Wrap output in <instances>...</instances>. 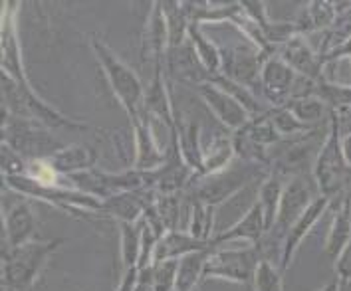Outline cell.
<instances>
[{
    "instance_id": "obj_38",
    "label": "cell",
    "mask_w": 351,
    "mask_h": 291,
    "mask_svg": "<svg viewBox=\"0 0 351 291\" xmlns=\"http://www.w3.org/2000/svg\"><path fill=\"white\" fill-rule=\"evenodd\" d=\"M0 161H2V177H22L28 173V161L12 147L4 143L0 149Z\"/></svg>"
},
{
    "instance_id": "obj_14",
    "label": "cell",
    "mask_w": 351,
    "mask_h": 291,
    "mask_svg": "<svg viewBox=\"0 0 351 291\" xmlns=\"http://www.w3.org/2000/svg\"><path fill=\"white\" fill-rule=\"evenodd\" d=\"M2 252L14 250L36 240V214L32 202L22 199L10 204L2 216Z\"/></svg>"
},
{
    "instance_id": "obj_30",
    "label": "cell",
    "mask_w": 351,
    "mask_h": 291,
    "mask_svg": "<svg viewBox=\"0 0 351 291\" xmlns=\"http://www.w3.org/2000/svg\"><path fill=\"white\" fill-rule=\"evenodd\" d=\"M161 8H163L167 34H169V50L181 48L189 40V28H191V22H189L185 10H183V2L161 0Z\"/></svg>"
},
{
    "instance_id": "obj_36",
    "label": "cell",
    "mask_w": 351,
    "mask_h": 291,
    "mask_svg": "<svg viewBox=\"0 0 351 291\" xmlns=\"http://www.w3.org/2000/svg\"><path fill=\"white\" fill-rule=\"evenodd\" d=\"M268 113H270V119H272L274 127H276V131L280 133V137H282L284 141L296 139V137L304 135V133L314 131V129L306 127L304 123H300L296 117L286 110V107H270Z\"/></svg>"
},
{
    "instance_id": "obj_2",
    "label": "cell",
    "mask_w": 351,
    "mask_h": 291,
    "mask_svg": "<svg viewBox=\"0 0 351 291\" xmlns=\"http://www.w3.org/2000/svg\"><path fill=\"white\" fill-rule=\"evenodd\" d=\"M64 238L32 240L14 250L2 252V290L32 291L48 260L60 250Z\"/></svg>"
},
{
    "instance_id": "obj_12",
    "label": "cell",
    "mask_w": 351,
    "mask_h": 291,
    "mask_svg": "<svg viewBox=\"0 0 351 291\" xmlns=\"http://www.w3.org/2000/svg\"><path fill=\"white\" fill-rule=\"evenodd\" d=\"M197 93L203 99L206 110L210 111L222 125L226 129H230L232 133L242 129L250 121V113L244 110L230 93H226L217 84L204 81L201 86H197Z\"/></svg>"
},
{
    "instance_id": "obj_5",
    "label": "cell",
    "mask_w": 351,
    "mask_h": 291,
    "mask_svg": "<svg viewBox=\"0 0 351 291\" xmlns=\"http://www.w3.org/2000/svg\"><path fill=\"white\" fill-rule=\"evenodd\" d=\"M341 119L337 113L330 111V129L312 168L319 197H326L330 201L343 194V186L350 173V164L341 149Z\"/></svg>"
},
{
    "instance_id": "obj_40",
    "label": "cell",
    "mask_w": 351,
    "mask_h": 291,
    "mask_svg": "<svg viewBox=\"0 0 351 291\" xmlns=\"http://www.w3.org/2000/svg\"><path fill=\"white\" fill-rule=\"evenodd\" d=\"M135 291H155V288H153V281H151L149 268L141 270V273H139V281H137V288H135Z\"/></svg>"
},
{
    "instance_id": "obj_31",
    "label": "cell",
    "mask_w": 351,
    "mask_h": 291,
    "mask_svg": "<svg viewBox=\"0 0 351 291\" xmlns=\"http://www.w3.org/2000/svg\"><path fill=\"white\" fill-rule=\"evenodd\" d=\"M215 210L213 206L189 199V214H186V232L203 242H213L215 232Z\"/></svg>"
},
{
    "instance_id": "obj_28",
    "label": "cell",
    "mask_w": 351,
    "mask_h": 291,
    "mask_svg": "<svg viewBox=\"0 0 351 291\" xmlns=\"http://www.w3.org/2000/svg\"><path fill=\"white\" fill-rule=\"evenodd\" d=\"M189 42L195 50V54L199 58V62L203 64V68L206 73L210 75V79L215 75H219L222 72V48L217 46L210 38L203 32L201 26L191 24L189 28Z\"/></svg>"
},
{
    "instance_id": "obj_8",
    "label": "cell",
    "mask_w": 351,
    "mask_h": 291,
    "mask_svg": "<svg viewBox=\"0 0 351 291\" xmlns=\"http://www.w3.org/2000/svg\"><path fill=\"white\" fill-rule=\"evenodd\" d=\"M317 197H314L310 184L306 181V177H290L286 186H284V194L280 201V208H278V216L274 228L266 234L264 240H274L278 244V248L282 250V242L288 234V230L294 226L296 222L306 210L308 206L315 201Z\"/></svg>"
},
{
    "instance_id": "obj_6",
    "label": "cell",
    "mask_w": 351,
    "mask_h": 291,
    "mask_svg": "<svg viewBox=\"0 0 351 291\" xmlns=\"http://www.w3.org/2000/svg\"><path fill=\"white\" fill-rule=\"evenodd\" d=\"M2 143L12 147L26 161L50 159L64 143L52 137V129L36 119L12 117L2 113Z\"/></svg>"
},
{
    "instance_id": "obj_41",
    "label": "cell",
    "mask_w": 351,
    "mask_h": 291,
    "mask_svg": "<svg viewBox=\"0 0 351 291\" xmlns=\"http://www.w3.org/2000/svg\"><path fill=\"white\" fill-rule=\"evenodd\" d=\"M341 149H343V157H346V161L351 166V133H348L343 139H341Z\"/></svg>"
},
{
    "instance_id": "obj_26",
    "label": "cell",
    "mask_w": 351,
    "mask_h": 291,
    "mask_svg": "<svg viewBox=\"0 0 351 291\" xmlns=\"http://www.w3.org/2000/svg\"><path fill=\"white\" fill-rule=\"evenodd\" d=\"M351 240V199L341 197V202L337 204L335 216L332 220L330 232L326 238V254L332 257L333 262L337 260V255L343 252V248L348 246Z\"/></svg>"
},
{
    "instance_id": "obj_19",
    "label": "cell",
    "mask_w": 351,
    "mask_h": 291,
    "mask_svg": "<svg viewBox=\"0 0 351 291\" xmlns=\"http://www.w3.org/2000/svg\"><path fill=\"white\" fill-rule=\"evenodd\" d=\"M155 190H141V192H117L110 199L101 201L99 214L110 216L119 222H141L145 216L149 202L155 199Z\"/></svg>"
},
{
    "instance_id": "obj_3",
    "label": "cell",
    "mask_w": 351,
    "mask_h": 291,
    "mask_svg": "<svg viewBox=\"0 0 351 291\" xmlns=\"http://www.w3.org/2000/svg\"><path fill=\"white\" fill-rule=\"evenodd\" d=\"M4 186L12 192H16L20 199L26 201H38L50 204L52 208L68 214H99L101 210V201L92 194H86L77 188H72L64 181L58 184H46L40 182L28 175L22 177H2Z\"/></svg>"
},
{
    "instance_id": "obj_1",
    "label": "cell",
    "mask_w": 351,
    "mask_h": 291,
    "mask_svg": "<svg viewBox=\"0 0 351 291\" xmlns=\"http://www.w3.org/2000/svg\"><path fill=\"white\" fill-rule=\"evenodd\" d=\"M90 48L110 84L115 99L130 117V123L141 119L145 115V86L139 79V75L131 70V66H128L101 36L90 34Z\"/></svg>"
},
{
    "instance_id": "obj_21",
    "label": "cell",
    "mask_w": 351,
    "mask_h": 291,
    "mask_svg": "<svg viewBox=\"0 0 351 291\" xmlns=\"http://www.w3.org/2000/svg\"><path fill=\"white\" fill-rule=\"evenodd\" d=\"M165 70L167 75H173V77L186 81V84H191L195 88L204 84V81H210V75L206 73L203 64L199 62V58L195 54L189 40L181 48H175V50L167 52Z\"/></svg>"
},
{
    "instance_id": "obj_23",
    "label": "cell",
    "mask_w": 351,
    "mask_h": 291,
    "mask_svg": "<svg viewBox=\"0 0 351 291\" xmlns=\"http://www.w3.org/2000/svg\"><path fill=\"white\" fill-rule=\"evenodd\" d=\"M97 159H99V155L92 145L75 143V145H64L46 161L50 163V166L60 177H70V175H77V173H86V170L95 168Z\"/></svg>"
},
{
    "instance_id": "obj_35",
    "label": "cell",
    "mask_w": 351,
    "mask_h": 291,
    "mask_svg": "<svg viewBox=\"0 0 351 291\" xmlns=\"http://www.w3.org/2000/svg\"><path fill=\"white\" fill-rule=\"evenodd\" d=\"M254 291H284V272L272 260L262 257L252 279Z\"/></svg>"
},
{
    "instance_id": "obj_32",
    "label": "cell",
    "mask_w": 351,
    "mask_h": 291,
    "mask_svg": "<svg viewBox=\"0 0 351 291\" xmlns=\"http://www.w3.org/2000/svg\"><path fill=\"white\" fill-rule=\"evenodd\" d=\"M286 110L290 111L294 117H296L300 123H304L306 127L314 129V125H317L324 115H326V110L328 105L317 99L315 95H308V97H296V99H290L286 105H282Z\"/></svg>"
},
{
    "instance_id": "obj_4",
    "label": "cell",
    "mask_w": 351,
    "mask_h": 291,
    "mask_svg": "<svg viewBox=\"0 0 351 291\" xmlns=\"http://www.w3.org/2000/svg\"><path fill=\"white\" fill-rule=\"evenodd\" d=\"M270 173L266 166L252 163H232L228 168L215 175L195 177V181L189 186V199L191 201L203 202L213 208H219L222 202L232 199L237 192H241L244 186L254 182L260 177V173Z\"/></svg>"
},
{
    "instance_id": "obj_16",
    "label": "cell",
    "mask_w": 351,
    "mask_h": 291,
    "mask_svg": "<svg viewBox=\"0 0 351 291\" xmlns=\"http://www.w3.org/2000/svg\"><path fill=\"white\" fill-rule=\"evenodd\" d=\"M266 238V222L264 214L260 208L258 202H254L244 214L232 226H228L226 230L219 232L213 238V248H221L224 244H232V242H246L248 246H262Z\"/></svg>"
},
{
    "instance_id": "obj_29",
    "label": "cell",
    "mask_w": 351,
    "mask_h": 291,
    "mask_svg": "<svg viewBox=\"0 0 351 291\" xmlns=\"http://www.w3.org/2000/svg\"><path fill=\"white\" fill-rule=\"evenodd\" d=\"M117 228H119V257H121V270L128 272L131 268H139L143 224H141V222H119Z\"/></svg>"
},
{
    "instance_id": "obj_15",
    "label": "cell",
    "mask_w": 351,
    "mask_h": 291,
    "mask_svg": "<svg viewBox=\"0 0 351 291\" xmlns=\"http://www.w3.org/2000/svg\"><path fill=\"white\" fill-rule=\"evenodd\" d=\"M145 113L161 125H165L169 133L177 127V111L171 99V91L167 86L165 64L153 66V75L149 86H145Z\"/></svg>"
},
{
    "instance_id": "obj_20",
    "label": "cell",
    "mask_w": 351,
    "mask_h": 291,
    "mask_svg": "<svg viewBox=\"0 0 351 291\" xmlns=\"http://www.w3.org/2000/svg\"><path fill=\"white\" fill-rule=\"evenodd\" d=\"M171 141L177 145L183 161L195 173V177L203 175V151L201 145V125L195 119H183L177 115V127L171 133Z\"/></svg>"
},
{
    "instance_id": "obj_10",
    "label": "cell",
    "mask_w": 351,
    "mask_h": 291,
    "mask_svg": "<svg viewBox=\"0 0 351 291\" xmlns=\"http://www.w3.org/2000/svg\"><path fill=\"white\" fill-rule=\"evenodd\" d=\"M298 81V73L280 58L268 55L260 70V90L272 107H282L290 101Z\"/></svg>"
},
{
    "instance_id": "obj_27",
    "label": "cell",
    "mask_w": 351,
    "mask_h": 291,
    "mask_svg": "<svg viewBox=\"0 0 351 291\" xmlns=\"http://www.w3.org/2000/svg\"><path fill=\"white\" fill-rule=\"evenodd\" d=\"M337 10H335V2H326V0H314L310 2L302 14L294 20L300 36L317 32V30H330L332 24L335 22Z\"/></svg>"
},
{
    "instance_id": "obj_22",
    "label": "cell",
    "mask_w": 351,
    "mask_h": 291,
    "mask_svg": "<svg viewBox=\"0 0 351 291\" xmlns=\"http://www.w3.org/2000/svg\"><path fill=\"white\" fill-rule=\"evenodd\" d=\"M215 250L210 242H203L191 236L186 230H171L165 232L153 254V264H161L169 260H183L186 255L197 254V252H210Z\"/></svg>"
},
{
    "instance_id": "obj_13",
    "label": "cell",
    "mask_w": 351,
    "mask_h": 291,
    "mask_svg": "<svg viewBox=\"0 0 351 291\" xmlns=\"http://www.w3.org/2000/svg\"><path fill=\"white\" fill-rule=\"evenodd\" d=\"M332 202L333 201L326 199V197H317V199L308 206V210L294 222V226L288 230V234H286L284 242H282L280 262H278V266H280L282 272L286 273L290 270V266H292V262H294V257H296L302 242L310 236V232L314 230L315 224L324 218V214L328 212V208L332 206Z\"/></svg>"
},
{
    "instance_id": "obj_7",
    "label": "cell",
    "mask_w": 351,
    "mask_h": 291,
    "mask_svg": "<svg viewBox=\"0 0 351 291\" xmlns=\"http://www.w3.org/2000/svg\"><path fill=\"white\" fill-rule=\"evenodd\" d=\"M258 246H242V248H215L208 252L204 262L203 281L206 279H222L230 283L246 286L252 283L258 268Z\"/></svg>"
},
{
    "instance_id": "obj_25",
    "label": "cell",
    "mask_w": 351,
    "mask_h": 291,
    "mask_svg": "<svg viewBox=\"0 0 351 291\" xmlns=\"http://www.w3.org/2000/svg\"><path fill=\"white\" fill-rule=\"evenodd\" d=\"M237 153H234V143H232V135L226 133H215L210 137V141L204 145L203 151V175H215L221 173L224 168H228L234 163Z\"/></svg>"
},
{
    "instance_id": "obj_34",
    "label": "cell",
    "mask_w": 351,
    "mask_h": 291,
    "mask_svg": "<svg viewBox=\"0 0 351 291\" xmlns=\"http://www.w3.org/2000/svg\"><path fill=\"white\" fill-rule=\"evenodd\" d=\"M153 206H155V212L161 220L165 232L181 230L179 228V224H181V206H183L181 194H157Z\"/></svg>"
},
{
    "instance_id": "obj_33",
    "label": "cell",
    "mask_w": 351,
    "mask_h": 291,
    "mask_svg": "<svg viewBox=\"0 0 351 291\" xmlns=\"http://www.w3.org/2000/svg\"><path fill=\"white\" fill-rule=\"evenodd\" d=\"M242 131L256 143V145L264 147V149H272V147H276L278 143H282L284 139L280 137V133L274 127V123H272V119H270V113L268 111H264V113H260L256 117H250V121L242 127Z\"/></svg>"
},
{
    "instance_id": "obj_37",
    "label": "cell",
    "mask_w": 351,
    "mask_h": 291,
    "mask_svg": "<svg viewBox=\"0 0 351 291\" xmlns=\"http://www.w3.org/2000/svg\"><path fill=\"white\" fill-rule=\"evenodd\" d=\"M179 264H181V260H169V262L149 266V273H151V281H153L155 291H175L177 275H179Z\"/></svg>"
},
{
    "instance_id": "obj_18",
    "label": "cell",
    "mask_w": 351,
    "mask_h": 291,
    "mask_svg": "<svg viewBox=\"0 0 351 291\" xmlns=\"http://www.w3.org/2000/svg\"><path fill=\"white\" fill-rule=\"evenodd\" d=\"M167 50H169V34H167L165 16L161 8V0L151 4L143 36H141V54L143 60H149L153 66L165 64Z\"/></svg>"
},
{
    "instance_id": "obj_39",
    "label": "cell",
    "mask_w": 351,
    "mask_h": 291,
    "mask_svg": "<svg viewBox=\"0 0 351 291\" xmlns=\"http://www.w3.org/2000/svg\"><path fill=\"white\" fill-rule=\"evenodd\" d=\"M335 277H351V240L335 260Z\"/></svg>"
},
{
    "instance_id": "obj_42",
    "label": "cell",
    "mask_w": 351,
    "mask_h": 291,
    "mask_svg": "<svg viewBox=\"0 0 351 291\" xmlns=\"http://www.w3.org/2000/svg\"><path fill=\"white\" fill-rule=\"evenodd\" d=\"M317 291H337V277H333L330 283H326L322 290H317Z\"/></svg>"
},
{
    "instance_id": "obj_9",
    "label": "cell",
    "mask_w": 351,
    "mask_h": 291,
    "mask_svg": "<svg viewBox=\"0 0 351 291\" xmlns=\"http://www.w3.org/2000/svg\"><path fill=\"white\" fill-rule=\"evenodd\" d=\"M266 55L256 48H246V46L222 48V72L219 75H224L244 88L254 90L260 86V70Z\"/></svg>"
},
{
    "instance_id": "obj_17",
    "label": "cell",
    "mask_w": 351,
    "mask_h": 291,
    "mask_svg": "<svg viewBox=\"0 0 351 291\" xmlns=\"http://www.w3.org/2000/svg\"><path fill=\"white\" fill-rule=\"evenodd\" d=\"M276 55H280L300 77H308L314 81L324 79L322 55L312 50V46L304 40V36H294L284 46H280Z\"/></svg>"
},
{
    "instance_id": "obj_24",
    "label": "cell",
    "mask_w": 351,
    "mask_h": 291,
    "mask_svg": "<svg viewBox=\"0 0 351 291\" xmlns=\"http://www.w3.org/2000/svg\"><path fill=\"white\" fill-rule=\"evenodd\" d=\"M288 182V177L280 175L276 170H270L266 177H262L258 186V199L256 202L262 208L264 214V222H266V234L274 228L278 216V208H280V201L284 194V186Z\"/></svg>"
},
{
    "instance_id": "obj_11",
    "label": "cell",
    "mask_w": 351,
    "mask_h": 291,
    "mask_svg": "<svg viewBox=\"0 0 351 291\" xmlns=\"http://www.w3.org/2000/svg\"><path fill=\"white\" fill-rule=\"evenodd\" d=\"M131 137H133V161L131 168L135 170H143V173H153L157 168H161L167 161L169 151H163L157 137H155V127H153V119L147 113L131 123Z\"/></svg>"
}]
</instances>
